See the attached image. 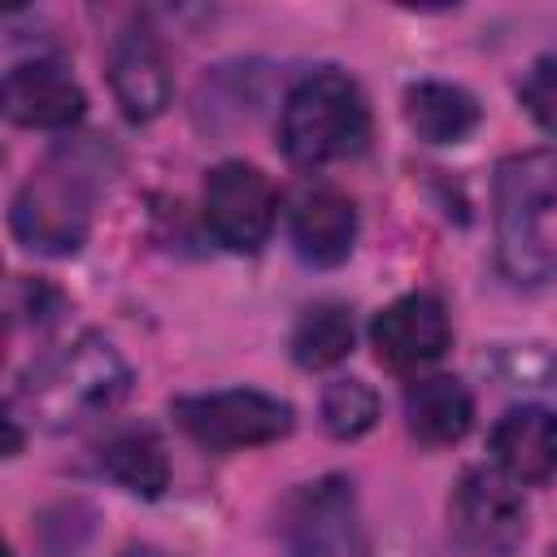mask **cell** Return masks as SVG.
I'll return each mask as SVG.
<instances>
[{
	"label": "cell",
	"instance_id": "cell-1",
	"mask_svg": "<svg viewBox=\"0 0 557 557\" xmlns=\"http://www.w3.org/2000/svg\"><path fill=\"white\" fill-rule=\"evenodd\" d=\"M104 148L96 139L61 144L17 187L9 205L13 239L44 257H70L83 248L91 226L96 191L104 187Z\"/></svg>",
	"mask_w": 557,
	"mask_h": 557
},
{
	"label": "cell",
	"instance_id": "cell-2",
	"mask_svg": "<svg viewBox=\"0 0 557 557\" xmlns=\"http://www.w3.org/2000/svg\"><path fill=\"white\" fill-rule=\"evenodd\" d=\"M126 392H131V366L122 361V352L104 335L83 331L78 339L39 357L22 374L13 409L22 405L48 431H70L78 422L109 413Z\"/></svg>",
	"mask_w": 557,
	"mask_h": 557
},
{
	"label": "cell",
	"instance_id": "cell-3",
	"mask_svg": "<svg viewBox=\"0 0 557 557\" xmlns=\"http://www.w3.org/2000/svg\"><path fill=\"white\" fill-rule=\"evenodd\" d=\"M366 139H370V104L344 70H313L287 91L278 117V144L287 161L318 170L357 157Z\"/></svg>",
	"mask_w": 557,
	"mask_h": 557
},
{
	"label": "cell",
	"instance_id": "cell-4",
	"mask_svg": "<svg viewBox=\"0 0 557 557\" xmlns=\"http://www.w3.org/2000/svg\"><path fill=\"white\" fill-rule=\"evenodd\" d=\"M553 205L557 157L548 148L513 152L496 165V252L500 265L522 283H540L557 270V252L540 235V222Z\"/></svg>",
	"mask_w": 557,
	"mask_h": 557
},
{
	"label": "cell",
	"instance_id": "cell-5",
	"mask_svg": "<svg viewBox=\"0 0 557 557\" xmlns=\"http://www.w3.org/2000/svg\"><path fill=\"white\" fill-rule=\"evenodd\" d=\"M170 413L196 444H205L213 453L274 444V440H283L292 431V405L270 396V392H257V387L178 396L170 405Z\"/></svg>",
	"mask_w": 557,
	"mask_h": 557
},
{
	"label": "cell",
	"instance_id": "cell-6",
	"mask_svg": "<svg viewBox=\"0 0 557 557\" xmlns=\"http://www.w3.org/2000/svg\"><path fill=\"white\" fill-rule=\"evenodd\" d=\"M448 527L479 557H509L527 540V500L500 470H466L448 496Z\"/></svg>",
	"mask_w": 557,
	"mask_h": 557
},
{
	"label": "cell",
	"instance_id": "cell-7",
	"mask_svg": "<svg viewBox=\"0 0 557 557\" xmlns=\"http://www.w3.org/2000/svg\"><path fill=\"white\" fill-rule=\"evenodd\" d=\"M274 183L248 161H222L205 178V226L231 252H257L274 226Z\"/></svg>",
	"mask_w": 557,
	"mask_h": 557
},
{
	"label": "cell",
	"instance_id": "cell-8",
	"mask_svg": "<svg viewBox=\"0 0 557 557\" xmlns=\"http://www.w3.org/2000/svg\"><path fill=\"white\" fill-rule=\"evenodd\" d=\"M287 557H370V535L348 479L309 483L287 518Z\"/></svg>",
	"mask_w": 557,
	"mask_h": 557
},
{
	"label": "cell",
	"instance_id": "cell-9",
	"mask_svg": "<svg viewBox=\"0 0 557 557\" xmlns=\"http://www.w3.org/2000/svg\"><path fill=\"white\" fill-rule=\"evenodd\" d=\"M370 344H374L379 361H387L396 370H418V366L440 361L444 348L453 344L444 300L431 292H409V296L392 300L387 309L374 313Z\"/></svg>",
	"mask_w": 557,
	"mask_h": 557
},
{
	"label": "cell",
	"instance_id": "cell-10",
	"mask_svg": "<svg viewBox=\"0 0 557 557\" xmlns=\"http://www.w3.org/2000/svg\"><path fill=\"white\" fill-rule=\"evenodd\" d=\"M83 109H87V96L61 61L35 57L4 74V117L17 126L61 131V126H74Z\"/></svg>",
	"mask_w": 557,
	"mask_h": 557
},
{
	"label": "cell",
	"instance_id": "cell-11",
	"mask_svg": "<svg viewBox=\"0 0 557 557\" xmlns=\"http://www.w3.org/2000/svg\"><path fill=\"white\" fill-rule=\"evenodd\" d=\"M109 83L131 122H152L170 104V61L148 26H131L109 57Z\"/></svg>",
	"mask_w": 557,
	"mask_h": 557
},
{
	"label": "cell",
	"instance_id": "cell-12",
	"mask_svg": "<svg viewBox=\"0 0 557 557\" xmlns=\"http://www.w3.org/2000/svg\"><path fill=\"white\" fill-rule=\"evenodd\" d=\"M357 239V209L335 187H305L292 205V244L309 265H339L348 261Z\"/></svg>",
	"mask_w": 557,
	"mask_h": 557
},
{
	"label": "cell",
	"instance_id": "cell-13",
	"mask_svg": "<svg viewBox=\"0 0 557 557\" xmlns=\"http://www.w3.org/2000/svg\"><path fill=\"white\" fill-rule=\"evenodd\" d=\"M492 457L513 483H544L557 470V409L518 405L492 426Z\"/></svg>",
	"mask_w": 557,
	"mask_h": 557
},
{
	"label": "cell",
	"instance_id": "cell-14",
	"mask_svg": "<svg viewBox=\"0 0 557 557\" xmlns=\"http://www.w3.org/2000/svg\"><path fill=\"white\" fill-rule=\"evenodd\" d=\"M405 422L422 444H457L474 422V400L461 379L431 374L405 392Z\"/></svg>",
	"mask_w": 557,
	"mask_h": 557
},
{
	"label": "cell",
	"instance_id": "cell-15",
	"mask_svg": "<svg viewBox=\"0 0 557 557\" xmlns=\"http://www.w3.org/2000/svg\"><path fill=\"white\" fill-rule=\"evenodd\" d=\"M100 470L131 496L157 500L170 487V457L152 426H122L100 444Z\"/></svg>",
	"mask_w": 557,
	"mask_h": 557
},
{
	"label": "cell",
	"instance_id": "cell-16",
	"mask_svg": "<svg viewBox=\"0 0 557 557\" xmlns=\"http://www.w3.org/2000/svg\"><path fill=\"white\" fill-rule=\"evenodd\" d=\"M405 122L426 144H461L479 126V100L457 83H413L405 91Z\"/></svg>",
	"mask_w": 557,
	"mask_h": 557
},
{
	"label": "cell",
	"instance_id": "cell-17",
	"mask_svg": "<svg viewBox=\"0 0 557 557\" xmlns=\"http://www.w3.org/2000/svg\"><path fill=\"white\" fill-rule=\"evenodd\" d=\"M352 348V313L344 305H313L292 331V357L305 370H326Z\"/></svg>",
	"mask_w": 557,
	"mask_h": 557
},
{
	"label": "cell",
	"instance_id": "cell-18",
	"mask_svg": "<svg viewBox=\"0 0 557 557\" xmlns=\"http://www.w3.org/2000/svg\"><path fill=\"white\" fill-rule=\"evenodd\" d=\"M379 422V396L361 379H335L322 392V426L335 440H357Z\"/></svg>",
	"mask_w": 557,
	"mask_h": 557
},
{
	"label": "cell",
	"instance_id": "cell-19",
	"mask_svg": "<svg viewBox=\"0 0 557 557\" xmlns=\"http://www.w3.org/2000/svg\"><path fill=\"white\" fill-rule=\"evenodd\" d=\"M483 366L496 374L500 387H553L557 383V352L548 344H496Z\"/></svg>",
	"mask_w": 557,
	"mask_h": 557
},
{
	"label": "cell",
	"instance_id": "cell-20",
	"mask_svg": "<svg viewBox=\"0 0 557 557\" xmlns=\"http://www.w3.org/2000/svg\"><path fill=\"white\" fill-rule=\"evenodd\" d=\"M518 100L548 135H557V57H540L527 70V78L518 83Z\"/></svg>",
	"mask_w": 557,
	"mask_h": 557
},
{
	"label": "cell",
	"instance_id": "cell-21",
	"mask_svg": "<svg viewBox=\"0 0 557 557\" xmlns=\"http://www.w3.org/2000/svg\"><path fill=\"white\" fill-rule=\"evenodd\" d=\"M57 305H61V296L48 283H39V278H13L9 283V313H13V322L44 326V322H52Z\"/></svg>",
	"mask_w": 557,
	"mask_h": 557
},
{
	"label": "cell",
	"instance_id": "cell-22",
	"mask_svg": "<svg viewBox=\"0 0 557 557\" xmlns=\"http://www.w3.org/2000/svg\"><path fill=\"white\" fill-rule=\"evenodd\" d=\"M122 557H170V553H157V548H126Z\"/></svg>",
	"mask_w": 557,
	"mask_h": 557
}]
</instances>
